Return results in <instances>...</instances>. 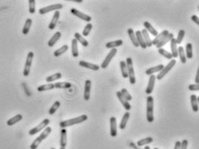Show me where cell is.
I'll return each mask as SVG.
<instances>
[{
    "label": "cell",
    "mask_w": 199,
    "mask_h": 149,
    "mask_svg": "<svg viewBox=\"0 0 199 149\" xmlns=\"http://www.w3.org/2000/svg\"><path fill=\"white\" fill-rule=\"evenodd\" d=\"M87 119H88V117L86 115H82V116L75 117V118H72V119H69V120H66V121L60 122L59 123V127L62 128H67V127H70V126L75 125V124L84 123V122H86Z\"/></svg>",
    "instance_id": "1"
},
{
    "label": "cell",
    "mask_w": 199,
    "mask_h": 149,
    "mask_svg": "<svg viewBox=\"0 0 199 149\" xmlns=\"http://www.w3.org/2000/svg\"><path fill=\"white\" fill-rule=\"evenodd\" d=\"M52 132V128H50V127H47V128H45V129L43 130V132L39 136H38L37 138L35 139L34 141L32 142V144L30 145V149H36L39 147V145L43 141L45 140V139L47 138L48 136L49 135V134Z\"/></svg>",
    "instance_id": "2"
},
{
    "label": "cell",
    "mask_w": 199,
    "mask_h": 149,
    "mask_svg": "<svg viewBox=\"0 0 199 149\" xmlns=\"http://www.w3.org/2000/svg\"><path fill=\"white\" fill-rule=\"evenodd\" d=\"M126 66H127V69H128V75H129V82L131 85H135L136 82L135 79V69H134V66H133V59L130 57H128L126 59Z\"/></svg>",
    "instance_id": "3"
},
{
    "label": "cell",
    "mask_w": 199,
    "mask_h": 149,
    "mask_svg": "<svg viewBox=\"0 0 199 149\" xmlns=\"http://www.w3.org/2000/svg\"><path fill=\"white\" fill-rule=\"evenodd\" d=\"M154 120L153 117V97L148 96L147 97V121L153 123Z\"/></svg>",
    "instance_id": "4"
},
{
    "label": "cell",
    "mask_w": 199,
    "mask_h": 149,
    "mask_svg": "<svg viewBox=\"0 0 199 149\" xmlns=\"http://www.w3.org/2000/svg\"><path fill=\"white\" fill-rule=\"evenodd\" d=\"M175 65H176V59H171L170 62H169L166 66H164L163 69L158 73V75L156 76V80H162V79H163V78H164V77H165V76H166V75H167V73L172 69V67H173Z\"/></svg>",
    "instance_id": "5"
},
{
    "label": "cell",
    "mask_w": 199,
    "mask_h": 149,
    "mask_svg": "<svg viewBox=\"0 0 199 149\" xmlns=\"http://www.w3.org/2000/svg\"><path fill=\"white\" fill-rule=\"evenodd\" d=\"M33 58H34V53L33 52H29L27 55V59H26V62H25V66H24V69H23V73H22L24 77H28L29 75Z\"/></svg>",
    "instance_id": "6"
},
{
    "label": "cell",
    "mask_w": 199,
    "mask_h": 149,
    "mask_svg": "<svg viewBox=\"0 0 199 149\" xmlns=\"http://www.w3.org/2000/svg\"><path fill=\"white\" fill-rule=\"evenodd\" d=\"M63 8V5L61 4H54V5H51L46 6V7H43V8H41L39 10V13L41 15H44L46 13H49L50 11H59Z\"/></svg>",
    "instance_id": "7"
},
{
    "label": "cell",
    "mask_w": 199,
    "mask_h": 149,
    "mask_svg": "<svg viewBox=\"0 0 199 149\" xmlns=\"http://www.w3.org/2000/svg\"><path fill=\"white\" fill-rule=\"evenodd\" d=\"M49 123H50L49 119H45V120H43L42 122L40 123L39 125H37L36 127H35V128H33L32 129H30L29 132V135L36 134L39 133L40 131H42V129H44L45 128H47V127L49 126Z\"/></svg>",
    "instance_id": "8"
},
{
    "label": "cell",
    "mask_w": 199,
    "mask_h": 149,
    "mask_svg": "<svg viewBox=\"0 0 199 149\" xmlns=\"http://www.w3.org/2000/svg\"><path fill=\"white\" fill-rule=\"evenodd\" d=\"M116 53H117V49H116V48H112V49L110 50V52L108 53L107 56L105 57L104 60L103 61V63L101 64V66H100L101 68H103V69L107 68V66L110 65V61L112 60V59H113L114 56L116 54Z\"/></svg>",
    "instance_id": "9"
},
{
    "label": "cell",
    "mask_w": 199,
    "mask_h": 149,
    "mask_svg": "<svg viewBox=\"0 0 199 149\" xmlns=\"http://www.w3.org/2000/svg\"><path fill=\"white\" fill-rule=\"evenodd\" d=\"M70 11L73 15H74V16H77V17L80 18V19L84 20V21L87 22H90L92 21V18L89 16V15H86V13H84V12H82V11H78L75 8H72Z\"/></svg>",
    "instance_id": "10"
},
{
    "label": "cell",
    "mask_w": 199,
    "mask_h": 149,
    "mask_svg": "<svg viewBox=\"0 0 199 149\" xmlns=\"http://www.w3.org/2000/svg\"><path fill=\"white\" fill-rule=\"evenodd\" d=\"M91 88H92V81L90 80H86L85 83V89H84V99L86 101H89L90 99Z\"/></svg>",
    "instance_id": "11"
},
{
    "label": "cell",
    "mask_w": 199,
    "mask_h": 149,
    "mask_svg": "<svg viewBox=\"0 0 199 149\" xmlns=\"http://www.w3.org/2000/svg\"><path fill=\"white\" fill-rule=\"evenodd\" d=\"M155 80H156V77L155 75H150L149 77V80H148V85H147V87L146 89V93L147 95L151 94L153 91V88H154V85H155Z\"/></svg>",
    "instance_id": "12"
},
{
    "label": "cell",
    "mask_w": 199,
    "mask_h": 149,
    "mask_svg": "<svg viewBox=\"0 0 199 149\" xmlns=\"http://www.w3.org/2000/svg\"><path fill=\"white\" fill-rule=\"evenodd\" d=\"M110 135L112 137H116L117 135V125H116V118L111 117L110 119Z\"/></svg>",
    "instance_id": "13"
},
{
    "label": "cell",
    "mask_w": 199,
    "mask_h": 149,
    "mask_svg": "<svg viewBox=\"0 0 199 149\" xmlns=\"http://www.w3.org/2000/svg\"><path fill=\"white\" fill-rule=\"evenodd\" d=\"M59 15H60L59 11H54V16H53V17H52V20H51V22H50V23H49V29L53 30V29H55V27H56L57 23H58V21H59Z\"/></svg>",
    "instance_id": "14"
},
{
    "label": "cell",
    "mask_w": 199,
    "mask_h": 149,
    "mask_svg": "<svg viewBox=\"0 0 199 149\" xmlns=\"http://www.w3.org/2000/svg\"><path fill=\"white\" fill-rule=\"evenodd\" d=\"M79 66H82V67H85V68H88V69L92 70V71H98L100 66H97L96 64H92V63H90V62H86L85 60H80L79 61Z\"/></svg>",
    "instance_id": "15"
},
{
    "label": "cell",
    "mask_w": 199,
    "mask_h": 149,
    "mask_svg": "<svg viewBox=\"0 0 199 149\" xmlns=\"http://www.w3.org/2000/svg\"><path fill=\"white\" fill-rule=\"evenodd\" d=\"M173 38H174V35H173L172 33H169L166 37L163 38L161 41L157 44L156 48H158V49H159V48H162L163 46H165L168 42H171V40L173 39Z\"/></svg>",
    "instance_id": "16"
},
{
    "label": "cell",
    "mask_w": 199,
    "mask_h": 149,
    "mask_svg": "<svg viewBox=\"0 0 199 149\" xmlns=\"http://www.w3.org/2000/svg\"><path fill=\"white\" fill-rule=\"evenodd\" d=\"M116 96L118 97L119 101L121 102V103L123 104V106L124 107V109L127 110V111H129V110L131 109V105H130V103H129V102H128L125 98H124L122 96V94H121V92L120 91H117L116 92Z\"/></svg>",
    "instance_id": "17"
},
{
    "label": "cell",
    "mask_w": 199,
    "mask_h": 149,
    "mask_svg": "<svg viewBox=\"0 0 199 149\" xmlns=\"http://www.w3.org/2000/svg\"><path fill=\"white\" fill-rule=\"evenodd\" d=\"M66 134H67V131L66 128H62L60 130V139H59L60 147H66V141H67Z\"/></svg>",
    "instance_id": "18"
},
{
    "label": "cell",
    "mask_w": 199,
    "mask_h": 149,
    "mask_svg": "<svg viewBox=\"0 0 199 149\" xmlns=\"http://www.w3.org/2000/svg\"><path fill=\"white\" fill-rule=\"evenodd\" d=\"M135 34L139 47H140L141 48H143V49H146V48H147V46H146V43L145 42H144V39H143V36H142V35H141L140 30H137Z\"/></svg>",
    "instance_id": "19"
},
{
    "label": "cell",
    "mask_w": 199,
    "mask_h": 149,
    "mask_svg": "<svg viewBox=\"0 0 199 149\" xmlns=\"http://www.w3.org/2000/svg\"><path fill=\"white\" fill-rule=\"evenodd\" d=\"M143 25H144V28H145L144 29H146L147 31H148V32L150 33L151 35H153V36H158V34H159L158 31H157L156 29L153 28V26L149 22H147V21L144 22Z\"/></svg>",
    "instance_id": "20"
},
{
    "label": "cell",
    "mask_w": 199,
    "mask_h": 149,
    "mask_svg": "<svg viewBox=\"0 0 199 149\" xmlns=\"http://www.w3.org/2000/svg\"><path fill=\"white\" fill-rule=\"evenodd\" d=\"M169 34V31L168 30H163L161 33H160V34H158V36H155V38L152 41V44L153 45H154V46H156L158 43L160 42V41H161L162 39L164 37H166L167 35Z\"/></svg>",
    "instance_id": "21"
},
{
    "label": "cell",
    "mask_w": 199,
    "mask_h": 149,
    "mask_svg": "<svg viewBox=\"0 0 199 149\" xmlns=\"http://www.w3.org/2000/svg\"><path fill=\"white\" fill-rule=\"evenodd\" d=\"M191 104L192 107V110L195 113H197L198 112V97L192 94L191 96Z\"/></svg>",
    "instance_id": "22"
},
{
    "label": "cell",
    "mask_w": 199,
    "mask_h": 149,
    "mask_svg": "<svg viewBox=\"0 0 199 149\" xmlns=\"http://www.w3.org/2000/svg\"><path fill=\"white\" fill-rule=\"evenodd\" d=\"M163 67H164L163 65H158V66H155L153 67L148 68V69L146 70V74L150 76V75H153L155 73H160L163 69Z\"/></svg>",
    "instance_id": "23"
},
{
    "label": "cell",
    "mask_w": 199,
    "mask_h": 149,
    "mask_svg": "<svg viewBox=\"0 0 199 149\" xmlns=\"http://www.w3.org/2000/svg\"><path fill=\"white\" fill-rule=\"evenodd\" d=\"M74 39L84 47H88V45H89V42H87V40L84 36H82V35L79 33H75L74 34Z\"/></svg>",
    "instance_id": "24"
},
{
    "label": "cell",
    "mask_w": 199,
    "mask_h": 149,
    "mask_svg": "<svg viewBox=\"0 0 199 149\" xmlns=\"http://www.w3.org/2000/svg\"><path fill=\"white\" fill-rule=\"evenodd\" d=\"M60 37H61V33L59 32V31H57V32L55 33L54 36H52V38L49 41V42H48L49 47H50V48L54 47V44L59 41Z\"/></svg>",
    "instance_id": "25"
},
{
    "label": "cell",
    "mask_w": 199,
    "mask_h": 149,
    "mask_svg": "<svg viewBox=\"0 0 199 149\" xmlns=\"http://www.w3.org/2000/svg\"><path fill=\"white\" fill-rule=\"evenodd\" d=\"M127 31H128V35H129V38H130V41L132 42L133 45L135 46V48H138L139 45H138V42H137V40H136V37H135V31L133 30V29L129 28V29H128Z\"/></svg>",
    "instance_id": "26"
},
{
    "label": "cell",
    "mask_w": 199,
    "mask_h": 149,
    "mask_svg": "<svg viewBox=\"0 0 199 149\" xmlns=\"http://www.w3.org/2000/svg\"><path fill=\"white\" fill-rule=\"evenodd\" d=\"M171 53L172 55V58L176 59L178 57V47H177V44L175 42V38H173L171 40Z\"/></svg>",
    "instance_id": "27"
},
{
    "label": "cell",
    "mask_w": 199,
    "mask_h": 149,
    "mask_svg": "<svg viewBox=\"0 0 199 149\" xmlns=\"http://www.w3.org/2000/svg\"><path fill=\"white\" fill-rule=\"evenodd\" d=\"M140 32H141V35H142V36H143V39H144V42H145L147 48V47L153 46V44H152V40H151L150 36H149V35H148V32H147L146 29H142Z\"/></svg>",
    "instance_id": "28"
},
{
    "label": "cell",
    "mask_w": 199,
    "mask_h": 149,
    "mask_svg": "<svg viewBox=\"0 0 199 149\" xmlns=\"http://www.w3.org/2000/svg\"><path fill=\"white\" fill-rule=\"evenodd\" d=\"M129 117H130V114L129 113V111H127L125 114L123 115V117L122 118L121 122H120V125H119V128L120 129H124L127 126V123H128V121H129Z\"/></svg>",
    "instance_id": "29"
},
{
    "label": "cell",
    "mask_w": 199,
    "mask_h": 149,
    "mask_svg": "<svg viewBox=\"0 0 199 149\" xmlns=\"http://www.w3.org/2000/svg\"><path fill=\"white\" fill-rule=\"evenodd\" d=\"M22 119V116L21 114H17L15 117H13L12 118L9 119L7 121V125L8 126H13V125H15L18 122H20Z\"/></svg>",
    "instance_id": "30"
},
{
    "label": "cell",
    "mask_w": 199,
    "mask_h": 149,
    "mask_svg": "<svg viewBox=\"0 0 199 149\" xmlns=\"http://www.w3.org/2000/svg\"><path fill=\"white\" fill-rule=\"evenodd\" d=\"M72 54L74 58L79 56V48H78V42L73 38L72 40Z\"/></svg>",
    "instance_id": "31"
},
{
    "label": "cell",
    "mask_w": 199,
    "mask_h": 149,
    "mask_svg": "<svg viewBox=\"0 0 199 149\" xmlns=\"http://www.w3.org/2000/svg\"><path fill=\"white\" fill-rule=\"evenodd\" d=\"M123 44V40H116V41H114V42H110L106 43L105 47L107 48H116L117 47H120Z\"/></svg>",
    "instance_id": "32"
},
{
    "label": "cell",
    "mask_w": 199,
    "mask_h": 149,
    "mask_svg": "<svg viewBox=\"0 0 199 149\" xmlns=\"http://www.w3.org/2000/svg\"><path fill=\"white\" fill-rule=\"evenodd\" d=\"M178 56H179V58H180L181 63H183V64L186 63L187 59L185 56V52H184V49L183 47H181V46L178 48Z\"/></svg>",
    "instance_id": "33"
},
{
    "label": "cell",
    "mask_w": 199,
    "mask_h": 149,
    "mask_svg": "<svg viewBox=\"0 0 199 149\" xmlns=\"http://www.w3.org/2000/svg\"><path fill=\"white\" fill-rule=\"evenodd\" d=\"M31 25H32V19L28 18L26 22H25V23H24V26L22 28V32L23 35H27L28 33L29 32Z\"/></svg>",
    "instance_id": "34"
},
{
    "label": "cell",
    "mask_w": 199,
    "mask_h": 149,
    "mask_svg": "<svg viewBox=\"0 0 199 149\" xmlns=\"http://www.w3.org/2000/svg\"><path fill=\"white\" fill-rule=\"evenodd\" d=\"M72 87V84L69 82H57L54 84V88L58 89H69Z\"/></svg>",
    "instance_id": "35"
},
{
    "label": "cell",
    "mask_w": 199,
    "mask_h": 149,
    "mask_svg": "<svg viewBox=\"0 0 199 149\" xmlns=\"http://www.w3.org/2000/svg\"><path fill=\"white\" fill-rule=\"evenodd\" d=\"M54 89V84H47V85H42L38 86L37 91H40V92H42V91H50V90H53Z\"/></svg>",
    "instance_id": "36"
},
{
    "label": "cell",
    "mask_w": 199,
    "mask_h": 149,
    "mask_svg": "<svg viewBox=\"0 0 199 149\" xmlns=\"http://www.w3.org/2000/svg\"><path fill=\"white\" fill-rule=\"evenodd\" d=\"M120 68H121V73L124 79H127L129 78V75H128V69H127V66L124 60H121L120 62Z\"/></svg>",
    "instance_id": "37"
},
{
    "label": "cell",
    "mask_w": 199,
    "mask_h": 149,
    "mask_svg": "<svg viewBox=\"0 0 199 149\" xmlns=\"http://www.w3.org/2000/svg\"><path fill=\"white\" fill-rule=\"evenodd\" d=\"M185 56L186 59H192L193 57V52H192V44L191 43H187L186 48H185Z\"/></svg>",
    "instance_id": "38"
},
{
    "label": "cell",
    "mask_w": 199,
    "mask_h": 149,
    "mask_svg": "<svg viewBox=\"0 0 199 149\" xmlns=\"http://www.w3.org/2000/svg\"><path fill=\"white\" fill-rule=\"evenodd\" d=\"M68 46L66 44V45H63L61 48H59V49H57V50H55L54 53V55L55 57H59L60 55H62L63 53H65L67 50H68Z\"/></svg>",
    "instance_id": "39"
},
{
    "label": "cell",
    "mask_w": 199,
    "mask_h": 149,
    "mask_svg": "<svg viewBox=\"0 0 199 149\" xmlns=\"http://www.w3.org/2000/svg\"><path fill=\"white\" fill-rule=\"evenodd\" d=\"M61 77H62V74H61L60 73H54V74L50 75V76H49V77H47L46 81H47L49 84H50V83L54 82V81H55V80L61 79Z\"/></svg>",
    "instance_id": "40"
},
{
    "label": "cell",
    "mask_w": 199,
    "mask_h": 149,
    "mask_svg": "<svg viewBox=\"0 0 199 149\" xmlns=\"http://www.w3.org/2000/svg\"><path fill=\"white\" fill-rule=\"evenodd\" d=\"M158 52H159V53L160 54V55H162L163 57H165L166 59H172V53H170V52H168V51H167L166 49H164V48H159L158 49Z\"/></svg>",
    "instance_id": "41"
},
{
    "label": "cell",
    "mask_w": 199,
    "mask_h": 149,
    "mask_svg": "<svg viewBox=\"0 0 199 149\" xmlns=\"http://www.w3.org/2000/svg\"><path fill=\"white\" fill-rule=\"evenodd\" d=\"M153 141V139L152 138V137H147V138L139 140L137 141V146L142 147V146H145V145H147V144L152 143Z\"/></svg>",
    "instance_id": "42"
},
{
    "label": "cell",
    "mask_w": 199,
    "mask_h": 149,
    "mask_svg": "<svg viewBox=\"0 0 199 149\" xmlns=\"http://www.w3.org/2000/svg\"><path fill=\"white\" fill-rule=\"evenodd\" d=\"M184 35H185V31H184V29H180L178 34V36L175 39V42H176V44H177V45H178V44L179 45V44L182 43L184 37Z\"/></svg>",
    "instance_id": "43"
},
{
    "label": "cell",
    "mask_w": 199,
    "mask_h": 149,
    "mask_svg": "<svg viewBox=\"0 0 199 149\" xmlns=\"http://www.w3.org/2000/svg\"><path fill=\"white\" fill-rule=\"evenodd\" d=\"M92 24L91 22H88V23L86 25V27L84 28V30H83V32H82V36H84V37L88 36L89 34H90V32H91V30H92Z\"/></svg>",
    "instance_id": "44"
},
{
    "label": "cell",
    "mask_w": 199,
    "mask_h": 149,
    "mask_svg": "<svg viewBox=\"0 0 199 149\" xmlns=\"http://www.w3.org/2000/svg\"><path fill=\"white\" fill-rule=\"evenodd\" d=\"M59 106H60V102H59V101L54 102V104L52 105V107H51V108H50V110H49V115H51V116H52V115H54V113L57 111V110L59 109Z\"/></svg>",
    "instance_id": "45"
},
{
    "label": "cell",
    "mask_w": 199,
    "mask_h": 149,
    "mask_svg": "<svg viewBox=\"0 0 199 149\" xmlns=\"http://www.w3.org/2000/svg\"><path fill=\"white\" fill-rule=\"evenodd\" d=\"M121 92V94H122V96L124 98L127 100L128 102H129L130 100H132V96L129 94V92L128 91V90L127 89H125V88H123V89H122V91H120Z\"/></svg>",
    "instance_id": "46"
},
{
    "label": "cell",
    "mask_w": 199,
    "mask_h": 149,
    "mask_svg": "<svg viewBox=\"0 0 199 149\" xmlns=\"http://www.w3.org/2000/svg\"><path fill=\"white\" fill-rule=\"evenodd\" d=\"M29 11L30 14L35 12V0H29Z\"/></svg>",
    "instance_id": "47"
},
{
    "label": "cell",
    "mask_w": 199,
    "mask_h": 149,
    "mask_svg": "<svg viewBox=\"0 0 199 149\" xmlns=\"http://www.w3.org/2000/svg\"><path fill=\"white\" fill-rule=\"evenodd\" d=\"M188 89L191 91H198L199 85H197V84H194V85H189Z\"/></svg>",
    "instance_id": "48"
},
{
    "label": "cell",
    "mask_w": 199,
    "mask_h": 149,
    "mask_svg": "<svg viewBox=\"0 0 199 149\" xmlns=\"http://www.w3.org/2000/svg\"><path fill=\"white\" fill-rule=\"evenodd\" d=\"M188 147V141L187 140H183L181 142V146H180V149H187Z\"/></svg>",
    "instance_id": "49"
},
{
    "label": "cell",
    "mask_w": 199,
    "mask_h": 149,
    "mask_svg": "<svg viewBox=\"0 0 199 149\" xmlns=\"http://www.w3.org/2000/svg\"><path fill=\"white\" fill-rule=\"evenodd\" d=\"M191 20H192V21H193L194 22H195V23H196V24H197V25L198 26V25H199L198 16H196V15H193V16H191Z\"/></svg>",
    "instance_id": "50"
},
{
    "label": "cell",
    "mask_w": 199,
    "mask_h": 149,
    "mask_svg": "<svg viewBox=\"0 0 199 149\" xmlns=\"http://www.w3.org/2000/svg\"><path fill=\"white\" fill-rule=\"evenodd\" d=\"M198 77H199V68L197 70V75H196V78H195V82H196L197 85H198V82H199Z\"/></svg>",
    "instance_id": "51"
},
{
    "label": "cell",
    "mask_w": 199,
    "mask_h": 149,
    "mask_svg": "<svg viewBox=\"0 0 199 149\" xmlns=\"http://www.w3.org/2000/svg\"><path fill=\"white\" fill-rule=\"evenodd\" d=\"M180 146H181V142L180 141H176L175 146H174V149H180Z\"/></svg>",
    "instance_id": "52"
},
{
    "label": "cell",
    "mask_w": 199,
    "mask_h": 149,
    "mask_svg": "<svg viewBox=\"0 0 199 149\" xmlns=\"http://www.w3.org/2000/svg\"><path fill=\"white\" fill-rule=\"evenodd\" d=\"M73 2H77V3H82L83 1L82 0H73Z\"/></svg>",
    "instance_id": "53"
},
{
    "label": "cell",
    "mask_w": 199,
    "mask_h": 149,
    "mask_svg": "<svg viewBox=\"0 0 199 149\" xmlns=\"http://www.w3.org/2000/svg\"><path fill=\"white\" fill-rule=\"evenodd\" d=\"M144 149H151L150 147L149 146H146L145 147H144Z\"/></svg>",
    "instance_id": "54"
},
{
    "label": "cell",
    "mask_w": 199,
    "mask_h": 149,
    "mask_svg": "<svg viewBox=\"0 0 199 149\" xmlns=\"http://www.w3.org/2000/svg\"><path fill=\"white\" fill-rule=\"evenodd\" d=\"M59 149H66V147H60Z\"/></svg>",
    "instance_id": "55"
},
{
    "label": "cell",
    "mask_w": 199,
    "mask_h": 149,
    "mask_svg": "<svg viewBox=\"0 0 199 149\" xmlns=\"http://www.w3.org/2000/svg\"><path fill=\"white\" fill-rule=\"evenodd\" d=\"M50 149H55V148H54V147H52V148H50Z\"/></svg>",
    "instance_id": "56"
},
{
    "label": "cell",
    "mask_w": 199,
    "mask_h": 149,
    "mask_svg": "<svg viewBox=\"0 0 199 149\" xmlns=\"http://www.w3.org/2000/svg\"><path fill=\"white\" fill-rule=\"evenodd\" d=\"M153 149H159V148H157V147H154V148H153Z\"/></svg>",
    "instance_id": "57"
}]
</instances>
